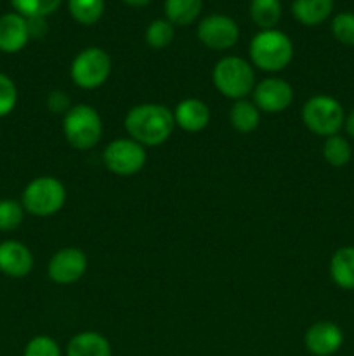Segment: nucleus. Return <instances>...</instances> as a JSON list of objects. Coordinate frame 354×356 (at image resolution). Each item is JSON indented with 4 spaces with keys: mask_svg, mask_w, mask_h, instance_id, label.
<instances>
[{
    "mask_svg": "<svg viewBox=\"0 0 354 356\" xmlns=\"http://www.w3.org/2000/svg\"><path fill=\"white\" fill-rule=\"evenodd\" d=\"M68 104H69L68 97H66L62 92H59V90L49 94L47 106H49V110L54 111V113H59V111H68L69 110Z\"/></svg>",
    "mask_w": 354,
    "mask_h": 356,
    "instance_id": "30",
    "label": "nucleus"
},
{
    "mask_svg": "<svg viewBox=\"0 0 354 356\" xmlns=\"http://www.w3.org/2000/svg\"><path fill=\"white\" fill-rule=\"evenodd\" d=\"M66 202V188L58 177L40 176L35 177L24 188L21 204L24 211L38 218H47L62 209Z\"/></svg>",
    "mask_w": 354,
    "mask_h": 356,
    "instance_id": "5",
    "label": "nucleus"
},
{
    "mask_svg": "<svg viewBox=\"0 0 354 356\" xmlns=\"http://www.w3.org/2000/svg\"><path fill=\"white\" fill-rule=\"evenodd\" d=\"M28 23V31H30V38H40L44 37V33L47 31V23H45V17H26Z\"/></svg>",
    "mask_w": 354,
    "mask_h": 356,
    "instance_id": "31",
    "label": "nucleus"
},
{
    "mask_svg": "<svg viewBox=\"0 0 354 356\" xmlns=\"http://www.w3.org/2000/svg\"><path fill=\"white\" fill-rule=\"evenodd\" d=\"M253 104L264 113H281L294 101V89L290 83L278 76L264 79L255 83L252 90Z\"/></svg>",
    "mask_w": 354,
    "mask_h": 356,
    "instance_id": "10",
    "label": "nucleus"
},
{
    "mask_svg": "<svg viewBox=\"0 0 354 356\" xmlns=\"http://www.w3.org/2000/svg\"><path fill=\"white\" fill-rule=\"evenodd\" d=\"M17 89L12 79L0 73V117H6L16 108Z\"/></svg>",
    "mask_w": 354,
    "mask_h": 356,
    "instance_id": "28",
    "label": "nucleus"
},
{
    "mask_svg": "<svg viewBox=\"0 0 354 356\" xmlns=\"http://www.w3.org/2000/svg\"><path fill=\"white\" fill-rule=\"evenodd\" d=\"M33 268V254L17 240L0 243V271L10 278H24Z\"/></svg>",
    "mask_w": 354,
    "mask_h": 356,
    "instance_id": "13",
    "label": "nucleus"
},
{
    "mask_svg": "<svg viewBox=\"0 0 354 356\" xmlns=\"http://www.w3.org/2000/svg\"><path fill=\"white\" fill-rule=\"evenodd\" d=\"M344 125H346V131L347 134L351 136V138H354V110L351 111L349 117L346 118V122H344Z\"/></svg>",
    "mask_w": 354,
    "mask_h": 356,
    "instance_id": "32",
    "label": "nucleus"
},
{
    "mask_svg": "<svg viewBox=\"0 0 354 356\" xmlns=\"http://www.w3.org/2000/svg\"><path fill=\"white\" fill-rule=\"evenodd\" d=\"M294 58V45L280 30H262L250 42V59L264 72H281Z\"/></svg>",
    "mask_w": 354,
    "mask_h": 356,
    "instance_id": "3",
    "label": "nucleus"
},
{
    "mask_svg": "<svg viewBox=\"0 0 354 356\" xmlns=\"http://www.w3.org/2000/svg\"><path fill=\"white\" fill-rule=\"evenodd\" d=\"M111 73V58L104 49L87 47L75 56L69 68L73 83L80 89L92 90L103 86Z\"/></svg>",
    "mask_w": 354,
    "mask_h": 356,
    "instance_id": "7",
    "label": "nucleus"
},
{
    "mask_svg": "<svg viewBox=\"0 0 354 356\" xmlns=\"http://www.w3.org/2000/svg\"><path fill=\"white\" fill-rule=\"evenodd\" d=\"M198 38L214 51H226L239 38V28L233 17L224 14H210L198 24Z\"/></svg>",
    "mask_w": 354,
    "mask_h": 356,
    "instance_id": "9",
    "label": "nucleus"
},
{
    "mask_svg": "<svg viewBox=\"0 0 354 356\" xmlns=\"http://www.w3.org/2000/svg\"><path fill=\"white\" fill-rule=\"evenodd\" d=\"M68 9L76 23L90 26L103 16L104 0H68Z\"/></svg>",
    "mask_w": 354,
    "mask_h": 356,
    "instance_id": "23",
    "label": "nucleus"
},
{
    "mask_svg": "<svg viewBox=\"0 0 354 356\" xmlns=\"http://www.w3.org/2000/svg\"><path fill=\"white\" fill-rule=\"evenodd\" d=\"M250 16L253 23L262 30H273L281 17L280 0H252Z\"/></svg>",
    "mask_w": 354,
    "mask_h": 356,
    "instance_id": "21",
    "label": "nucleus"
},
{
    "mask_svg": "<svg viewBox=\"0 0 354 356\" xmlns=\"http://www.w3.org/2000/svg\"><path fill=\"white\" fill-rule=\"evenodd\" d=\"M174 24L169 19H155L153 23L148 24L146 28V44L153 49H163L169 47L174 40Z\"/></svg>",
    "mask_w": 354,
    "mask_h": 356,
    "instance_id": "24",
    "label": "nucleus"
},
{
    "mask_svg": "<svg viewBox=\"0 0 354 356\" xmlns=\"http://www.w3.org/2000/svg\"><path fill=\"white\" fill-rule=\"evenodd\" d=\"M23 356H61V350L52 337L37 336L26 344Z\"/></svg>",
    "mask_w": 354,
    "mask_h": 356,
    "instance_id": "29",
    "label": "nucleus"
},
{
    "mask_svg": "<svg viewBox=\"0 0 354 356\" xmlns=\"http://www.w3.org/2000/svg\"><path fill=\"white\" fill-rule=\"evenodd\" d=\"M30 40L26 17L17 13L0 16V51L6 54L19 52Z\"/></svg>",
    "mask_w": 354,
    "mask_h": 356,
    "instance_id": "14",
    "label": "nucleus"
},
{
    "mask_svg": "<svg viewBox=\"0 0 354 356\" xmlns=\"http://www.w3.org/2000/svg\"><path fill=\"white\" fill-rule=\"evenodd\" d=\"M87 271V256L76 247L58 250L47 264V275L54 284L69 285L78 282Z\"/></svg>",
    "mask_w": 354,
    "mask_h": 356,
    "instance_id": "11",
    "label": "nucleus"
},
{
    "mask_svg": "<svg viewBox=\"0 0 354 356\" xmlns=\"http://www.w3.org/2000/svg\"><path fill=\"white\" fill-rule=\"evenodd\" d=\"M305 348L314 356H330L340 350L344 343V332L333 322H316L305 332Z\"/></svg>",
    "mask_w": 354,
    "mask_h": 356,
    "instance_id": "12",
    "label": "nucleus"
},
{
    "mask_svg": "<svg viewBox=\"0 0 354 356\" xmlns=\"http://www.w3.org/2000/svg\"><path fill=\"white\" fill-rule=\"evenodd\" d=\"M124 124L128 138L142 146L163 145L176 127L172 111L156 103H142L130 108Z\"/></svg>",
    "mask_w": 354,
    "mask_h": 356,
    "instance_id": "1",
    "label": "nucleus"
},
{
    "mask_svg": "<svg viewBox=\"0 0 354 356\" xmlns=\"http://www.w3.org/2000/svg\"><path fill=\"white\" fill-rule=\"evenodd\" d=\"M24 207L16 200H0V232H14L23 222Z\"/></svg>",
    "mask_w": 354,
    "mask_h": 356,
    "instance_id": "26",
    "label": "nucleus"
},
{
    "mask_svg": "<svg viewBox=\"0 0 354 356\" xmlns=\"http://www.w3.org/2000/svg\"><path fill=\"white\" fill-rule=\"evenodd\" d=\"M203 0H165L167 19L177 26H187L201 13Z\"/></svg>",
    "mask_w": 354,
    "mask_h": 356,
    "instance_id": "20",
    "label": "nucleus"
},
{
    "mask_svg": "<svg viewBox=\"0 0 354 356\" xmlns=\"http://www.w3.org/2000/svg\"><path fill=\"white\" fill-rule=\"evenodd\" d=\"M323 159L332 167H344L353 159V148L344 136H330L323 143Z\"/></svg>",
    "mask_w": 354,
    "mask_h": 356,
    "instance_id": "22",
    "label": "nucleus"
},
{
    "mask_svg": "<svg viewBox=\"0 0 354 356\" xmlns=\"http://www.w3.org/2000/svg\"><path fill=\"white\" fill-rule=\"evenodd\" d=\"M333 10V0H294L292 13L298 23L316 26L328 19Z\"/></svg>",
    "mask_w": 354,
    "mask_h": 356,
    "instance_id": "18",
    "label": "nucleus"
},
{
    "mask_svg": "<svg viewBox=\"0 0 354 356\" xmlns=\"http://www.w3.org/2000/svg\"><path fill=\"white\" fill-rule=\"evenodd\" d=\"M146 159L144 146L130 138L115 139L103 152L104 165L117 176H134L144 167Z\"/></svg>",
    "mask_w": 354,
    "mask_h": 356,
    "instance_id": "8",
    "label": "nucleus"
},
{
    "mask_svg": "<svg viewBox=\"0 0 354 356\" xmlns=\"http://www.w3.org/2000/svg\"><path fill=\"white\" fill-rule=\"evenodd\" d=\"M62 0H10L17 14L24 17H45L56 13Z\"/></svg>",
    "mask_w": 354,
    "mask_h": 356,
    "instance_id": "25",
    "label": "nucleus"
},
{
    "mask_svg": "<svg viewBox=\"0 0 354 356\" xmlns=\"http://www.w3.org/2000/svg\"><path fill=\"white\" fill-rule=\"evenodd\" d=\"M62 134L71 148L78 149V152H87L101 141L103 120L92 106L76 104L65 113Z\"/></svg>",
    "mask_w": 354,
    "mask_h": 356,
    "instance_id": "4",
    "label": "nucleus"
},
{
    "mask_svg": "<svg viewBox=\"0 0 354 356\" xmlns=\"http://www.w3.org/2000/svg\"><path fill=\"white\" fill-rule=\"evenodd\" d=\"M330 277L344 291H354V247H340L333 252Z\"/></svg>",
    "mask_w": 354,
    "mask_h": 356,
    "instance_id": "17",
    "label": "nucleus"
},
{
    "mask_svg": "<svg viewBox=\"0 0 354 356\" xmlns=\"http://www.w3.org/2000/svg\"><path fill=\"white\" fill-rule=\"evenodd\" d=\"M332 33L340 44L354 45V14L340 13L332 21Z\"/></svg>",
    "mask_w": 354,
    "mask_h": 356,
    "instance_id": "27",
    "label": "nucleus"
},
{
    "mask_svg": "<svg viewBox=\"0 0 354 356\" xmlns=\"http://www.w3.org/2000/svg\"><path fill=\"white\" fill-rule=\"evenodd\" d=\"M68 356H111L110 341L99 332L85 330L69 339L66 348Z\"/></svg>",
    "mask_w": 354,
    "mask_h": 356,
    "instance_id": "16",
    "label": "nucleus"
},
{
    "mask_svg": "<svg viewBox=\"0 0 354 356\" xmlns=\"http://www.w3.org/2000/svg\"><path fill=\"white\" fill-rule=\"evenodd\" d=\"M124 2L128 3V6H132V7H144V6H148L151 0H124Z\"/></svg>",
    "mask_w": 354,
    "mask_h": 356,
    "instance_id": "33",
    "label": "nucleus"
},
{
    "mask_svg": "<svg viewBox=\"0 0 354 356\" xmlns=\"http://www.w3.org/2000/svg\"><path fill=\"white\" fill-rule=\"evenodd\" d=\"M229 122L238 132L250 134L259 127L260 110L253 104V101L238 99L229 110Z\"/></svg>",
    "mask_w": 354,
    "mask_h": 356,
    "instance_id": "19",
    "label": "nucleus"
},
{
    "mask_svg": "<svg viewBox=\"0 0 354 356\" xmlns=\"http://www.w3.org/2000/svg\"><path fill=\"white\" fill-rule=\"evenodd\" d=\"M302 122L312 134L330 138L339 134L340 129L344 127L346 115L342 104L335 97L318 94L305 101L302 108Z\"/></svg>",
    "mask_w": 354,
    "mask_h": 356,
    "instance_id": "6",
    "label": "nucleus"
},
{
    "mask_svg": "<svg viewBox=\"0 0 354 356\" xmlns=\"http://www.w3.org/2000/svg\"><path fill=\"white\" fill-rule=\"evenodd\" d=\"M214 87L229 99H245L255 87V73L246 59L226 56L219 59L212 72Z\"/></svg>",
    "mask_w": 354,
    "mask_h": 356,
    "instance_id": "2",
    "label": "nucleus"
},
{
    "mask_svg": "<svg viewBox=\"0 0 354 356\" xmlns=\"http://www.w3.org/2000/svg\"><path fill=\"white\" fill-rule=\"evenodd\" d=\"M174 120L177 127H180L186 132H200L210 122V110L207 104L196 97H186L176 106Z\"/></svg>",
    "mask_w": 354,
    "mask_h": 356,
    "instance_id": "15",
    "label": "nucleus"
}]
</instances>
